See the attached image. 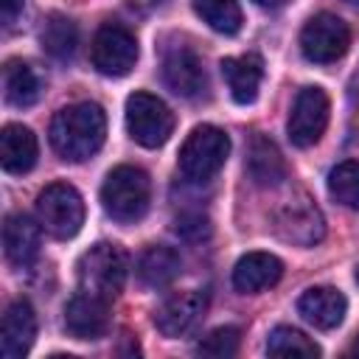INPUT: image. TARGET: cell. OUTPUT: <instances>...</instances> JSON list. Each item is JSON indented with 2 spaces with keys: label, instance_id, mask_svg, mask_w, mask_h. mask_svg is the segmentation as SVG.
<instances>
[{
  "label": "cell",
  "instance_id": "cell-8",
  "mask_svg": "<svg viewBox=\"0 0 359 359\" xmlns=\"http://www.w3.org/2000/svg\"><path fill=\"white\" fill-rule=\"evenodd\" d=\"M348 48H351V28L337 14L320 11L300 31V50L309 62L331 65V62L342 59L348 53Z\"/></svg>",
  "mask_w": 359,
  "mask_h": 359
},
{
  "label": "cell",
  "instance_id": "cell-4",
  "mask_svg": "<svg viewBox=\"0 0 359 359\" xmlns=\"http://www.w3.org/2000/svg\"><path fill=\"white\" fill-rule=\"evenodd\" d=\"M230 154V137L224 129L202 123L196 126L182 149H180V171L191 180V182H208L210 177H216L224 165Z\"/></svg>",
  "mask_w": 359,
  "mask_h": 359
},
{
  "label": "cell",
  "instance_id": "cell-11",
  "mask_svg": "<svg viewBox=\"0 0 359 359\" xmlns=\"http://www.w3.org/2000/svg\"><path fill=\"white\" fill-rule=\"evenodd\" d=\"M205 309L208 297L202 292H177L168 300H163V306L154 311V325L163 337H185L205 317Z\"/></svg>",
  "mask_w": 359,
  "mask_h": 359
},
{
  "label": "cell",
  "instance_id": "cell-26",
  "mask_svg": "<svg viewBox=\"0 0 359 359\" xmlns=\"http://www.w3.org/2000/svg\"><path fill=\"white\" fill-rule=\"evenodd\" d=\"M328 194L339 205H345L351 210H359V160H345L337 168H331Z\"/></svg>",
  "mask_w": 359,
  "mask_h": 359
},
{
  "label": "cell",
  "instance_id": "cell-32",
  "mask_svg": "<svg viewBox=\"0 0 359 359\" xmlns=\"http://www.w3.org/2000/svg\"><path fill=\"white\" fill-rule=\"evenodd\" d=\"M356 353H359V342H356Z\"/></svg>",
  "mask_w": 359,
  "mask_h": 359
},
{
  "label": "cell",
  "instance_id": "cell-18",
  "mask_svg": "<svg viewBox=\"0 0 359 359\" xmlns=\"http://www.w3.org/2000/svg\"><path fill=\"white\" fill-rule=\"evenodd\" d=\"M39 227L25 213H8L3 224V250L8 264L28 266L39 255Z\"/></svg>",
  "mask_w": 359,
  "mask_h": 359
},
{
  "label": "cell",
  "instance_id": "cell-15",
  "mask_svg": "<svg viewBox=\"0 0 359 359\" xmlns=\"http://www.w3.org/2000/svg\"><path fill=\"white\" fill-rule=\"evenodd\" d=\"M297 311L300 317L314 325V328H337L342 320H345V311H348V300L339 289L334 286H311L300 294L297 300Z\"/></svg>",
  "mask_w": 359,
  "mask_h": 359
},
{
  "label": "cell",
  "instance_id": "cell-29",
  "mask_svg": "<svg viewBox=\"0 0 359 359\" xmlns=\"http://www.w3.org/2000/svg\"><path fill=\"white\" fill-rule=\"evenodd\" d=\"M25 8V0H0V20L6 28H11L17 22V17L22 14Z\"/></svg>",
  "mask_w": 359,
  "mask_h": 359
},
{
  "label": "cell",
  "instance_id": "cell-14",
  "mask_svg": "<svg viewBox=\"0 0 359 359\" xmlns=\"http://www.w3.org/2000/svg\"><path fill=\"white\" fill-rule=\"evenodd\" d=\"M36 337V314L28 300H14L8 303L3 323H0V353L6 359H20L31 351Z\"/></svg>",
  "mask_w": 359,
  "mask_h": 359
},
{
  "label": "cell",
  "instance_id": "cell-22",
  "mask_svg": "<svg viewBox=\"0 0 359 359\" xmlns=\"http://www.w3.org/2000/svg\"><path fill=\"white\" fill-rule=\"evenodd\" d=\"M182 269V261H180V252L171 250V247H149L140 258H137V278L151 286V289H160V286H168Z\"/></svg>",
  "mask_w": 359,
  "mask_h": 359
},
{
  "label": "cell",
  "instance_id": "cell-27",
  "mask_svg": "<svg viewBox=\"0 0 359 359\" xmlns=\"http://www.w3.org/2000/svg\"><path fill=\"white\" fill-rule=\"evenodd\" d=\"M238 345H241L238 328L222 325V328H213V331L196 345V353H202V356H216V359H227V356H236V353H238Z\"/></svg>",
  "mask_w": 359,
  "mask_h": 359
},
{
  "label": "cell",
  "instance_id": "cell-13",
  "mask_svg": "<svg viewBox=\"0 0 359 359\" xmlns=\"http://www.w3.org/2000/svg\"><path fill=\"white\" fill-rule=\"evenodd\" d=\"M65 328L73 339H101L109 328V300L79 292L65 306Z\"/></svg>",
  "mask_w": 359,
  "mask_h": 359
},
{
  "label": "cell",
  "instance_id": "cell-21",
  "mask_svg": "<svg viewBox=\"0 0 359 359\" xmlns=\"http://www.w3.org/2000/svg\"><path fill=\"white\" fill-rule=\"evenodd\" d=\"M3 95L11 107H20V109L31 107L42 95V81L34 73L31 65H25L20 59H11L3 67Z\"/></svg>",
  "mask_w": 359,
  "mask_h": 359
},
{
  "label": "cell",
  "instance_id": "cell-28",
  "mask_svg": "<svg viewBox=\"0 0 359 359\" xmlns=\"http://www.w3.org/2000/svg\"><path fill=\"white\" fill-rule=\"evenodd\" d=\"M174 230L185 238V241H202L210 236V222L202 213H180L174 222Z\"/></svg>",
  "mask_w": 359,
  "mask_h": 359
},
{
  "label": "cell",
  "instance_id": "cell-19",
  "mask_svg": "<svg viewBox=\"0 0 359 359\" xmlns=\"http://www.w3.org/2000/svg\"><path fill=\"white\" fill-rule=\"evenodd\" d=\"M36 137L22 123H8L0 132V165L8 174H25L36 163Z\"/></svg>",
  "mask_w": 359,
  "mask_h": 359
},
{
  "label": "cell",
  "instance_id": "cell-5",
  "mask_svg": "<svg viewBox=\"0 0 359 359\" xmlns=\"http://www.w3.org/2000/svg\"><path fill=\"white\" fill-rule=\"evenodd\" d=\"M36 219L53 238H73L84 224V199L67 182H53L36 196Z\"/></svg>",
  "mask_w": 359,
  "mask_h": 359
},
{
  "label": "cell",
  "instance_id": "cell-7",
  "mask_svg": "<svg viewBox=\"0 0 359 359\" xmlns=\"http://www.w3.org/2000/svg\"><path fill=\"white\" fill-rule=\"evenodd\" d=\"M126 129L135 143L146 149H157L174 132V115L157 95L132 93L126 98Z\"/></svg>",
  "mask_w": 359,
  "mask_h": 359
},
{
  "label": "cell",
  "instance_id": "cell-24",
  "mask_svg": "<svg viewBox=\"0 0 359 359\" xmlns=\"http://www.w3.org/2000/svg\"><path fill=\"white\" fill-rule=\"evenodd\" d=\"M194 11L219 34H238L244 17L238 0H191Z\"/></svg>",
  "mask_w": 359,
  "mask_h": 359
},
{
  "label": "cell",
  "instance_id": "cell-17",
  "mask_svg": "<svg viewBox=\"0 0 359 359\" xmlns=\"http://www.w3.org/2000/svg\"><path fill=\"white\" fill-rule=\"evenodd\" d=\"M222 76H224L227 90H230L236 104H252L258 98V90H261L264 62L255 53L227 56V59H222Z\"/></svg>",
  "mask_w": 359,
  "mask_h": 359
},
{
  "label": "cell",
  "instance_id": "cell-10",
  "mask_svg": "<svg viewBox=\"0 0 359 359\" xmlns=\"http://www.w3.org/2000/svg\"><path fill=\"white\" fill-rule=\"evenodd\" d=\"M328 112H331V104H328L325 90L303 87L292 101V112H289V123H286L289 140L297 149L314 146L328 126Z\"/></svg>",
  "mask_w": 359,
  "mask_h": 359
},
{
  "label": "cell",
  "instance_id": "cell-1",
  "mask_svg": "<svg viewBox=\"0 0 359 359\" xmlns=\"http://www.w3.org/2000/svg\"><path fill=\"white\" fill-rule=\"evenodd\" d=\"M50 146L62 160H90L107 137V115L98 104L81 101L59 109L50 121Z\"/></svg>",
  "mask_w": 359,
  "mask_h": 359
},
{
  "label": "cell",
  "instance_id": "cell-25",
  "mask_svg": "<svg viewBox=\"0 0 359 359\" xmlns=\"http://www.w3.org/2000/svg\"><path fill=\"white\" fill-rule=\"evenodd\" d=\"M266 353L269 356H320V345L297 328L278 325V328L269 331Z\"/></svg>",
  "mask_w": 359,
  "mask_h": 359
},
{
  "label": "cell",
  "instance_id": "cell-16",
  "mask_svg": "<svg viewBox=\"0 0 359 359\" xmlns=\"http://www.w3.org/2000/svg\"><path fill=\"white\" fill-rule=\"evenodd\" d=\"M283 275V264L269 252H247L233 266V286L241 294H258L275 286Z\"/></svg>",
  "mask_w": 359,
  "mask_h": 359
},
{
  "label": "cell",
  "instance_id": "cell-30",
  "mask_svg": "<svg viewBox=\"0 0 359 359\" xmlns=\"http://www.w3.org/2000/svg\"><path fill=\"white\" fill-rule=\"evenodd\" d=\"M258 6H264V8H280V6H286V3H292V0H255Z\"/></svg>",
  "mask_w": 359,
  "mask_h": 359
},
{
  "label": "cell",
  "instance_id": "cell-20",
  "mask_svg": "<svg viewBox=\"0 0 359 359\" xmlns=\"http://www.w3.org/2000/svg\"><path fill=\"white\" fill-rule=\"evenodd\" d=\"M247 174L255 185L261 188H275L286 180V160L280 154V149L264 137V135H255L252 143H250V151H247Z\"/></svg>",
  "mask_w": 359,
  "mask_h": 359
},
{
  "label": "cell",
  "instance_id": "cell-12",
  "mask_svg": "<svg viewBox=\"0 0 359 359\" xmlns=\"http://www.w3.org/2000/svg\"><path fill=\"white\" fill-rule=\"evenodd\" d=\"M163 81L182 98H196L208 84L205 67L188 45H174L163 53Z\"/></svg>",
  "mask_w": 359,
  "mask_h": 359
},
{
  "label": "cell",
  "instance_id": "cell-2",
  "mask_svg": "<svg viewBox=\"0 0 359 359\" xmlns=\"http://www.w3.org/2000/svg\"><path fill=\"white\" fill-rule=\"evenodd\" d=\"M149 199H151V182L149 174L137 165L112 168L101 185V205L121 224H132L143 219L149 210Z\"/></svg>",
  "mask_w": 359,
  "mask_h": 359
},
{
  "label": "cell",
  "instance_id": "cell-6",
  "mask_svg": "<svg viewBox=\"0 0 359 359\" xmlns=\"http://www.w3.org/2000/svg\"><path fill=\"white\" fill-rule=\"evenodd\" d=\"M272 230L283 241H289V244L314 247L325 236V222H323L320 208L300 191V194L286 196L275 208V213H272Z\"/></svg>",
  "mask_w": 359,
  "mask_h": 359
},
{
  "label": "cell",
  "instance_id": "cell-3",
  "mask_svg": "<svg viewBox=\"0 0 359 359\" xmlns=\"http://www.w3.org/2000/svg\"><path fill=\"white\" fill-rule=\"evenodd\" d=\"M126 252L118 244H95L90 247L79 264H76V275H79V289L104 300H115L126 283Z\"/></svg>",
  "mask_w": 359,
  "mask_h": 359
},
{
  "label": "cell",
  "instance_id": "cell-9",
  "mask_svg": "<svg viewBox=\"0 0 359 359\" xmlns=\"http://www.w3.org/2000/svg\"><path fill=\"white\" fill-rule=\"evenodd\" d=\"M93 67L104 76H126L137 62V39L121 22H104L90 48Z\"/></svg>",
  "mask_w": 359,
  "mask_h": 359
},
{
  "label": "cell",
  "instance_id": "cell-23",
  "mask_svg": "<svg viewBox=\"0 0 359 359\" xmlns=\"http://www.w3.org/2000/svg\"><path fill=\"white\" fill-rule=\"evenodd\" d=\"M39 45L48 56L65 62L76 53L79 48V28L70 17L65 14H48L42 28H39Z\"/></svg>",
  "mask_w": 359,
  "mask_h": 359
},
{
  "label": "cell",
  "instance_id": "cell-31",
  "mask_svg": "<svg viewBox=\"0 0 359 359\" xmlns=\"http://www.w3.org/2000/svg\"><path fill=\"white\" fill-rule=\"evenodd\" d=\"M356 283H359V269H356Z\"/></svg>",
  "mask_w": 359,
  "mask_h": 359
}]
</instances>
